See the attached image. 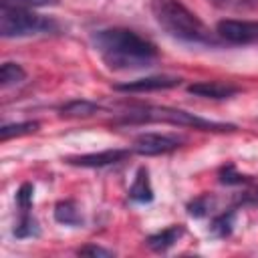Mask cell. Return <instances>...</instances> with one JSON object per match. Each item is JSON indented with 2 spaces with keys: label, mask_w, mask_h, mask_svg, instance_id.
Wrapping results in <instances>:
<instances>
[{
  "label": "cell",
  "mask_w": 258,
  "mask_h": 258,
  "mask_svg": "<svg viewBox=\"0 0 258 258\" xmlns=\"http://www.w3.org/2000/svg\"><path fill=\"white\" fill-rule=\"evenodd\" d=\"M95 48L109 69L127 71L151 67L157 58V46L129 28H107L93 36Z\"/></svg>",
  "instance_id": "cell-1"
},
{
  "label": "cell",
  "mask_w": 258,
  "mask_h": 258,
  "mask_svg": "<svg viewBox=\"0 0 258 258\" xmlns=\"http://www.w3.org/2000/svg\"><path fill=\"white\" fill-rule=\"evenodd\" d=\"M54 220L64 226H79L83 224V214L73 200H62L54 206Z\"/></svg>",
  "instance_id": "cell-12"
},
{
  "label": "cell",
  "mask_w": 258,
  "mask_h": 258,
  "mask_svg": "<svg viewBox=\"0 0 258 258\" xmlns=\"http://www.w3.org/2000/svg\"><path fill=\"white\" fill-rule=\"evenodd\" d=\"M151 12L169 36L187 42H212L208 26L179 0H151Z\"/></svg>",
  "instance_id": "cell-2"
},
{
  "label": "cell",
  "mask_w": 258,
  "mask_h": 258,
  "mask_svg": "<svg viewBox=\"0 0 258 258\" xmlns=\"http://www.w3.org/2000/svg\"><path fill=\"white\" fill-rule=\"evenodd\" d=\"M216 32L220 38L232 44H250L258 40V22L256 20H236L224 18L216 24Z\"/></svg>",
  "instance_id": "cell-5"
},
{
  "label": "cell",
  "mask_w": 258,
  "mask_h": 258,
  "mask_svg": "<svg viewBox=\"0 0 258 258\" xmlns=\"http://www.w3.org/2000/svg\"><path fill=\"white\" fill-rule=\"evenodd\" d=\"M181 234H183V226H179V224L177 226H169V228H165V230H161L157 234H151L147 238V246L151 250H155V252H165L181 238Z\"/></svg>",
  "instance_id": "cell-10"
},
{
  "label": "cell",
  "mask_w": 258,
  "mask_h": 258,
  "mask_svg": "<svg viewBox=\"0 0 258 258\" xmlns=\"http://www.w3.org/2000/svg\"><path fill=\"white\" fill-rule=\"evenodd\" d=\"M181 85L179 77H169V75H155V77H143V79H135L129 83H121L115 85L117 91L123 93H149V91H163V89H173Z\"/></svg>",
  "instance_id": "cell-8"
},
{
  "label": "cell",
  "mask_w": 258,
  "mask_h": 258,
  "mask_svg": "<svg viewBox=\"0 0 258 258\" xmlns=\"http://www.w3.org/2000/svg\"><path fill=\"white\" fill-rule=\"evenodd\" d=\"M40 234L38 222L30 216V212H20V220L14 226V236L16 238H36Z\"/></svg>",
  "instance_id": "cell-17"
},
{
  "label": "cell",
  "mask_w": 258,
  "mask_h": 258,
  "mask_svg": "<svg viewBox=\"0 0 258 258\" xmlns=\"http://www.w3.org/2000/svg\"><path fill=\"white\" fill-rule=\"evenodd\" d=\"M208 210H210V198H208V196H200V198H196L194 202H189V206H187V214L194 216V218L206 216Z\"/></svg>",
  "instance_id": "cell-20"
},
{
  "label": "cell",
  "mask_w": 258,
  "mask_h": 258,
  "mask_svg": "<svg viewBox=\"0 0 258 258\" xmlns=\"http://www.w3.org/2000/svg\"><path fill=\"white\" fill-rule=\"evenodd\" d=\"M125 121L129 123H143V121H161V123H171V125H181V127H194L202 131H232L236 129L230 123H218L210 121L204 117H198L194 113L181 111V109H171V107H143L137 111H131Z\"/></svg>",
  "instance_id": "cell-3"
},
{
  "label": "cell",
  "mask_w": 258,
  "mask_h": 258,
  "mask_svg": "<svg viewBox=\"0 0 258 258\" xmlns=\"http://www.w3.org/2000/svg\"><path fill=\"white\" fill-rule=\"evenodd\" d=\"M129 198L133 202H139V204H149L153 200V187H151V181H149V173L145 167H139L131 187H129Z\"/></svg>",
  "instance_id": "cell-11"
},
{
  "label": "cell",
  "mask_w": 258,
  "mask_h": 258,
  "mask_svg": "<svg viewBox=\"0 0 258 258\" xmlns=\"http://www.w3.org/2000/svg\"><path fill=\"white\" fill-rule=\"evenodd\" d=\"M56 22L22 6H0V34L4 38L54 32Z\"/></svg>",
  "instance_id": "cell-4"
},
{
  "label": "cell",
  "mask_w": 258,
  "mask_h": 258,
  "mask_svg": "<svg viewBox=\"0 0 258 258\" xmlns=\"http://www.w3.org/2000/svg\"><path fill=\"white\" fill-rule=\"evenodd\" d=\"M234 226H236V212L234 210H228V212H222L220 216H216L210 224V232L212 236L216 238H226L234 232Z\"/></svg>",
  "instance_id": "cell-14"
},
{
  "label": "cell",
  "mask_w": 258,
  "mask_h": 258,
  "mask_svg": "<svg viewBox=\"0 0 258 258\" xmlns=\"http://www.w3.org/2000/svg\"><path fill=\"white\" fill-rule=\"evenodd\" d=\"M58 0H0V6H22V8H38V6H54Z\"/></svg>",
  "instance_id": "cell-21"
},
{
  "label": "cell",
  "mask_w": 258,
  "mask_h": 258,
  "mask_svg": "<svg viewBox=\"0 0 258 258\" xmlns=\"http://www.w3.org/2000/svg\"><path fill=\"white\" fill-rule=\"evenodd\" d=\"M220 181L226 183V185H238V183H246V181H250V177L238 173L234 163H228V165H224V167L220 169Z\"/></svg>",
  "instance_id": "cell-18"
},
{
  "label": "cell",
  "mask_w": 258,
  "mask_h": 258,
  "mask_svg": "<svg viewBox=\"0 0 258 258\" xmlns=\"http://www.w3.org/2000/svg\"><path fill=\"white\" fill-rule=\"evenodd\" d=\"M246 202H254V204H258V189L256 191H250V194H246V198H244Z\"/></svg>",
  "instance_id": "cell-24"
},
{
  "label": "cell",
  "mask_w": 258,
  "mask_h": 258,
  "mask_svg": "<svg viewBox=\"0 0 258 258\" xmlns=\"http://www.w3.org/2000/svg\"><path fill=\"white\" fill-rule=\"evenodd\" d=\"M183 143V137L171 133H141L133 141V151L139 155H161L177 149Z\"/></svg>",
  "instance_id": "cell-6"
},
{
  "label": "cell",
  "mask_w": 258,
  "mask_h": 258,
  "mask_svg": "<svg viewBox=\"0 0 258 258\" xmlns=\"http://www.w3.org/2000/svg\"><path fill=\"white\" fill-rule=\"evenodd\" d=\"M79 256H101V258H107V256H113V250H107V248H101V246H95V244H89V246H83L77 250Z\"/></svg>",
  "instance_id": "cell-22"
},
{
  "label": "cell",
  "mask_w": 258,
  "mask_h": 258,
  "mask_svg": "<svg viewBox=\"0 0 258 258\" xmlns=\"http://www.w3.org/2000/svg\"><path fill=\"white\" fill-rule=\"evenodd\" d=\"M58 111L62 117H91L99 111V105L87 99H75V101L64 103Z\"/></svg>",
  "instance_id": "cell-13"
},
{
  "label": "cell",
  "mask_w": 258,
  "mask_h": 258,
  "mask_svg": "<svg viewBox=\"0 0 258 258\" xmlns=\"http://www.w3.org/2000/svg\"><path fill=\"white\" fill-rule=\"evenodd\" d=\"M131 155L129 149H105L99 153H85V155H71L64 161L71 165H79V167H107V165H115L123 159H127Z\"/></svg>",
  "instance_id": "cell-7"
},
{
  "label": "cell",
  "mask_w": 258,
  "mask_h": 258,
  "mask_svg": "<svg viewBox=\"0 0 258 258\" xmlns=\"http://www.w3.org/2000/svg\"><path fill=\"white\" fill-rule=\"evenodd\" d=\"M26 79V71L16 64V62H4L2 69H0V85L6 89V87H12V85H18Z\"/></svg>",
  "instance_id": "cell-16"
},
{
  "label": "cell",
  "mask_w": 258,
  "mask_h": 258,
  "mask_svg": "<svg viewBox=\"0 0 258 258\" xmlns=\"http://www.w3.org/2000/svg\"><path fill=\"white\" fill-rule=\"evenodd\" d=\"M210 2L220 6V8H242V6H246V0H210Z\"/></svg>",
  "instance_id": "cell-23"
},
{
  "label": "cell",
  "mask_w": 258,
  "mask_h": 258,
  "mask_svg": "<svg viewBox=\"0 0 258 258\" xmlns=\"http://www.w3.org/2000/svg\"><path fill=\"white\" fill-rule=\"evenodd\" d=\"M38 121H22V123H12V125H4L0 129V139L8 141L12 137H22L28 133H36L38 131Z\"/></svg>",
  "instance_id": "cell-15"
},
{
  "label": "cell",
  "mask_w": 258,
  "mask_h": 258,
  "mask_svg": "<svg viewBox=\"0 0 258 258\" xmlns=\"http://www.w3.org/2000/svg\"><path fill=\"white\" fill-rule=\"evenodd\" d=\"M32 196H34V187H32V183H22L20 189H18V194H16V204H18L20 212H30Z\"/></svg>",
  "instance_id": "cell-19"
},
{
  "label": "cell",
  "mask_w": 258,
  "mask_h": 258,
  "mask_svg": "<svg viewBox=\"0 0 258 258\" xmlns=\"http://www.w3.org/2000/svg\"><path fill=\"white\" fill-rule=\"evenodd\" d=\"M240 89L236 85L230 83H222V81H200L187 87V93L196 95V97H204V99H230L238 93Z\"/></svg>",
  "instance_id": "cell-9"
}]
</instances>
